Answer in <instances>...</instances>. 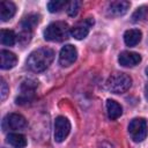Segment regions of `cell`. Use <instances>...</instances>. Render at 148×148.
Segmentation results:
<instances>
[{
  "instance_id": "obj_1",
  "label": "cell",
  "mask_w": 148,
  "mask_h": 148,
  "mask_svg": "<svg viewBox=\"0 0 148 148\" xmlns=\"http://www.w3.org/2000/svg\"><path fill=\"white\" fill-rule=\"evenodd\" d=\"M54 59V51L50 47H39L35 51H32L28 59H27V66L32 72H43L45 71L53 61Z\"/></svg>"
},
{
  "instance_id": "obj_2",
  "label": "cell",
  "mask_w": 148,
  "mask_h": 148,
  "mask_svg": "<svg viewBox=\"0 0 148 148\" xmlns=\"http://www.w3.org/2000/svg\"><path fill=\"white\" fill-rule=\"evenodd\" d=\"M69 36V27L64 21L52 22L44 30V38L49 42H61Z\"/></svg>"
},
{
  "instance_id": "obj_3",
  "label": "cell",
  "mask_w": 148,
  "mask_h": 148,
  "mask_svg": "<svg viewBox=\"0 0 148 148\" xmlns=\"http://www.w3.org/2000/svg\"><path fill=\"white\" fill-rule=\"evenodd\" d=\"M132 84V79L126 73H113L106 81V88L113 94L126 92Z\"/></svg>"
},
{
  "instance_id": "obj_4",
  "label": "cell",
  "mask_w": 148,
  "mask_h": 148,
  "mask_svg": "<svg viewBox=\"0 0 148 148\" xmlns=\"http://www.w3.org/2000/svg\"><path fill=\"white\" fill-rule=\"evenodd\" d=\"M128 133L133 141L141 142L146 139L148 133V126L145 118H134L128 125Z\"/></svg>"
},
{
  "instance_id": "obj_5",
  "label": "cell",
  "mask_w": 148,
  "mask_h": 148,
  "mask_svg": "<svg viewBox=\"0 0 148 148\" xmlns=\"http://www.w3.org/2000/svg\"><path fill=\"white\" fill-rule=\"evenodd\" d=\"M37 82L34 80H24L20 86V94L16 97L17 104H25L31 102L36 95Z\"/></svg>"
},
{
  "instance_id": "obj_6",
  "label": "cell",
  "mask_w": 148,
  "mask_h": 148,
  "mask_svg": "<svg viewBox=\"0 0 148 148\" xmlns=\"http://www.w3.org/2000/svg\"><path fill=\"white\" fill-rule=\"evenodd\" d=\"M27 127V120L22 114L18 113H9L3 118L2 128L3 131H17Z\"/></svg>"
},
{
  "instance_id": "obj_7",
  "label": "cell",
  "mask_w": 148,
  "mask_h": 148,
  "mask_svg": "<svg viewBox=\"0 0 148 148\" xmlns=\"http://www.w3.org/2000/svg\"><path fill=\"white\" fill-rule=\"evenodd\" d=\"M71 132V123L66 117L59 116L54 121V140L57 142H62Z\"/></svg>"
},
{
  "instance_id": "obj_8",
  "label": "cell",
  "mask_w": 148,
  "mask_h": 148,
  "mask_svg": "<svg viewBox=\"0 0 148 148\" xmlns=\"http://www.w3.org/2000/svg\"><path fill=\"white\" fill-rule=\"evenodd\" d=\"M95 21L92 17H87V18H83L81 20L80 22H77L71 30V34L72 36L75 38V39H83L87 37V35L89 34L90 31V28L94 25Z\"/></svg>"
},
{
  "instance_id": "obj_9",
  "label": "cell",
  "mask_w": 148,
  "mask_h": 148,
  "mask_svg": "<svg viewBox=\"0 0 148 148\" xmlns=\"http://www.w3.org/2000/svg\"><path fill=\"white\" fill-rule=\"evenodd\" d=\"M76 58H77V51H76L75 46H73L71 44H67L60 50L59 64L62 67H68V66H71L72 64L75 62Z\"/></svg>"
},
{
  "instance_id": "obj_10",
  "label": "cell",
  "mask_w": 148,
  "mask_h": 148,
  "mask_svg": "<svg viewBox=\"0 0 148 148\" xmlns=\"http://www.w3.org/2000/svg\"><path fill=\"white\" fill-rule=\"evenodd\" d=\"M118 61L124 67H133L141 61V56L136 52L123 51L118 57Z\"/></svg>"
},
{
  "instance_id": "obj_11",
  "label": "cell",
  "mask_w": 148,
  "mask_h": 148,
  "mask_svg": "<svg viewBox=\"0 0 148 148\" xmlns=\"http://www.w3.org/2000/svg\"><path fill=\"white\" fill-rule=\"evenodd\" d=\"M131 3L125 0H118V1H112L109 7H108V15L110 16H121L127 13L130 9Z\"/></svg>"
},
{
  "instance_id": "obj_12",
  "label": "cell",
  "mask_w": 148,
  "mask_h": 148,
  "mask_svg": "<svg viewBox=\"0 0 148 148\" xmlns=\"http://www.w3.org/2000/svg\"><path fill=\"white\" fill-rule=\"evenodd\" d=\"M17 62V57L7 50H2L0 52V66L2 69H10Z\"/></svg>"
},
{
  "instance_id": "obj_13",
  "label": "cell",
  "mask_w": 148,
  "mask_h": 148,
  "mask_svg": "<svg viewBox=\"0 0 148 148\" xmlns=\"http://www.w3.org/2000/svg\"><path fill=\"white\" fill-rule=\"evenodd\" d=\"M16 12V6L12 1H1L0 2V18L2 22L10 20Z\"/></svg>"
},
{
  "instance_id": "obj_14",
  "label": "cell",
  "mask_w": 148,
  "mask_h": 148,
  "mask_svg": "<svg viewBox=\"0 0 148 148\" xmlns=\"http://www.w3.org/2000/svg\"><path fill=\"white\" fill-rule=\"evenodd\" d=\"M142 34L139 29H130L126 30L124 34V42L127 46H135L140 43Z\"/></svg>"
},
{
  "instance_id": "obj_15",
  "label": "cell",
  "mask_w": 148,
  "mask_h": 148,
  "mask_svg": "<svg viewBox=\"0 0 148 148\" xmlns=\"http://www.w3.org/2000/svg\"><path fill=\"white\" fill-rule=\"evenodd\" d=\"M106 111H108V116L110 119L114 120L117 118H119L123 113V108L119 103H117L113 99H108L106 101Z\"/></svg>"
},
{
  "instance_id": "obj_16",
  "label": "cell",
  "mask_w": 148,
  "mask_h": 148,
  "mask_svg": "<svg viewBox=\"0 0 148 148\" xmlns=\"http://www.w3.org/2000/svg\"><path fill=\"white\" fill-rule=\"evenodd\" d=\"M7 142L14 148H24L27 146V139L21 133H9L7 135Z\"/></svg>"
},
{
  "instance_id": "obj_17",
  "label": "cell",
  "mask_w": 148,
  "mask_h": 148,
  "mask_svg": "<svg viewBox=\"0 0 148 148\" xmlns=\"http://www.w3.org/2000/svg\"><path fill=\"white\" fill-rule=\"evenodd\" d=\"M39 22V16L37 14H30L28 16H25L21 23L22 27V31H28L31 32V30L38 24Z\"/></svg>"
},
{
  "instance_id": "obj_18",
  "label": "cell",
  "mask_w": 148,
  "mask_h": 148,
  "mask_svg": "<svg viewBox=\"0 0 148 148\" xmlns=\"http://www.w3.org/2000/svg\"><path fill=\"white\" fill-rule=\"evenodd\" d=\"M0 42L2 45H7V46H12L15 44L16 42V35L13 30H6L2 29L0 32Z\"/></svg>"
},
{
  "instance_id": "obj_19",
  "label": "cell",
  "mask_w": 148,
  "mask_h": 148,
  "mask_svg": "<svg viewBox=\"0 0 148 148\" xmlns=\"http://www.w3.org/2000/svg\"><path fill=\"white\" fill-rule=\"evenodd\" d=\"M148 15V7L146 6H141L139 8L135 9V12L133 13L132 15V21L133 22H139V21H142L147 17Z\"/></svg>"
},
{
  "instance_id": "obj_20",
  "label": "cell",
  "mask_w": 148,
  "mask_h": 148,
  "mask_svg": "<svg viewBox=\"0 0 148 148\" xmlns=\"http://www.w3.org/2000/svg\"><path fill=\"white\" fill-rule=\"evenodd\" d=\"M66 6V2L62 0H52L47 3V8L51 13H57L62 9V7Z\"/></svg>"
},
{
  "instance_id": "obj_21",
  "label": "cell",
  "mask_w": 148,
  "mask_h": 148,
  "mask_svg": "<svg viewBox=\"0 0 148 148\" xmlns=\"http://www.w3.org/2000/svg\"><path fill=\"white\" fill-rule=\"evenodd\" d=\"M81 7V1H77V0H74V1H71L67 3V14L69 16H75L77 13H79V9Z\"/></svg>"
},
{
  "instance_id": "obj_22",
  "label": "cell",
  "mask_w": 148,
  "mask_h": 148,
  "mask_svg": "<svg viewBox=\"0 0 148 148\" xmlns=\"http://www.w3.org/2000/svg\"><path fill=\"white\" fill-rule=\"evenodd\" d=\"M8 92V87H7V83L3 79H1V99H5L6 98V95Z\"/></svg>"
},
{
  "instance_id": "obj_23",
  "label": "cell",
  "mask_w": 148,
  "mask_h": 148,
  "mask_svg": "<svg viewBox=\"0 0 148 148\" xmlns=\"http://www.w3.org/2000/svg\"><path fill=\"white\" fill-rule=\"evenodd\" d=\"M98 148H113V146H112L111 143H109V142H106V141H104V142H102V143H99V146H98Z\"/></svg>"
},
{
  "instance_id": "obj_24",
  "label": "cell",
  "mask_w": 148,
  "mask_h": 148,
  "mask_svg": "<svg viewBox=\"0 0 148 148\" xmlns=\"http://www.w3.org/2000/svg\"><path fill=\"white\" fill-rule=\"evenodd\" d=\"M146 74H147V77H148V67L146 68ZM145 92H146V98H147V101H148V82H147V84H146Z\"/></svg>"
}]
</instances>
